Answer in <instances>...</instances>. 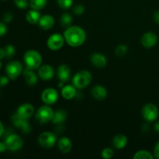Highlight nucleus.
<instances>
[{"instance_id":"obj_1","label":"nucleus","mask_w":159,"mask_h":159,"mask_svg":"<svg viewBox=\"0 0 159 159\" xmlns=\"http://www.w3.org/2000/svg\"><path fill=\"white\" fill-rule=\"evenodd\" d=\"M63 36L66 43L73 48L82 46L86 40V33L79 26H71L66 28Z\"/></svg>"},{"instance_id":"obj_2","label":"nucleus","mask_w":159,"mask_h":159,"mask_svg":"<svg viewBox=\"0 0 159 159\" xmlns=\"http://www.w3.org/2000/svg\"><path fill=\"white\" fill-rule=\"evenodd\" d=\"M25 65L26 68L32 70L38 69L42 64V56L35 50H29L23 56Z\"/></svg>"},{"instance_id":"obj_3","label":"nucleus","mask_w":159,"mask_h":159,"mask_svg":"<svg viewBox=\"0 0 159 159\" xmlns=\"http://www.w3.org/2000/svg\"><path fill=\"white\" fill-rule=\"evenodd\" d=\"M93 76L92 74L87 70H82L76 73L72 79L73 85L76 89H82L89 86L92 82Z\"/></svg>"},{"instance_id":"obj_4","label":"nucleus","mask_w":159,"mask_h":159,"mask_svg":"<svg viewBox=\"0 0 159 159\" xmlns=\"http://www.w3.org/2000/svg\"><path fill=\"white\" fill-rule=\"evenodd\" d=\"M54 111L50 105H43L39 107L35 114V118L40 124H44L52 120Z\"/></svg>"},{"instance_id":"obj_5","label":"nucleus","mask_w":159,"mask_h":159,"mask_svg":"<svg viewBox=\"0 0 159 159\" xmlns=\"http://www.w3.org/2000/svg\"><path fill=\"white\" fill-rule=\"evenodd\" d=\"M57 142V136L54 133L44 131L38 137V144L43 148H52Z\"/></svg>"},{"instance_id":"obj_6","label":"nucleus","mask_w":159,"mask_h":159,"mask_svg":"<svg viewBox=\"0 0 159 159\" xmlns=\"http://www.w3.org/2000/svg\"><path fill=\"white\" fill-rule=\"evenodd\" d=\"M23 65L19 61H12L9 62L6 67V75L11 80H15L23 73Z\"/></svg>"},{"instance_id":"obj_7","label":"nucleus","mask_w":159,"mask_h":159,"mask_svg":"<svg viewBox=\"0 0 159 159\" xmlns=\"http://www.w3.org/2000/svg\"><path fill=\"white\" fill-rule=\"evenodd\" d=\"M143 118L148 122H154L158 117V109L155 104L147 103L143 107L141 110Z\"/></svg>"},{"instance_id":"obj_8","label":"nucleus","mask_w":159,"mask_h":159,"mask_svg":"<svg viewBox=\"0 0 159 159\" xmlns=\"http://www.w3.org/2000/svg\"><path fill=\"white\" fill-rule=\"evenodd\" d=\"M65 41L64 36L58 33H56L48 37L47 40V46L51 51H58L64 46Z\"/></svg>"},{"instance_id":"obj_9","label":"nucleus","mask_w":159,"mask_h":159,"mask_svg":"<svg viewBox=\"0 0 159 159\" xmlns=\"http://www.w3.org/2000/svg\"><path fill=\"white\" fill-rule=\"evenodd\" d=\"M5 143L8 150L11 152H16L22 148L23 146V141L21 137L17 134H10L6 138Z\"/></svg>"},{"instance_id":"obj_10","label":"nucleus","mask_w":159,"mask_h":159,"mask_svg":"<svg viewBox=\"0 0 159 159\" xmlns=\"http://www.w3.org/2000/svg\"><path fill=\"white\" fill-rule=\"evenodd\" d=\"M58 99V93L53 88H48L41 93V100L47 105H53Z\"/></svg>"},{"instance_id":"obj_11","label":"nucleus","mask_w":159,"mask_h":159,"mask_svg":"<svg viewBox=\"0 0 159 159\" xmlns=\"http://www.w3.org/2000/svg\"><path fill=\"white\" fill-rule=\"evenodd\" d=\"M16 113L23 119L29 120L34 115V107L30 103H23L18 107Z\"/></svg>"},{"instance_id":"obj_12","label":"nucleus","mask_w":159,"mask_h":159,"mask_svg":"<svg viewBox=\"0 0 159 159\" xmlns=\"http://www.w3.org/2000/svg\"><path fill=\"white\" fill-rule=\"evenodd\" d=\"M12 121L14 126L17 128H20L23 133L28 134L31 131V127L28 123L27 120H24L20 117L16 113H15L12 116Z\"/></svg>"},{"instance_id":"obj_13","label":"nucleus","mask_w":159,"mask_h":159,"mask_svg":"<svg viewBox=\"0 0 159 159\" xmlns=\"http://www.w3.org/2000/svg\"><path fill=\"white\" fill-rule=\"evenodd\" d=\"M141 43L146 48H152L158 43V37L153 32H147L141 37Z\"/></svg>"},{"instance_id":"obj_14","label":"nucleus","mask_w":159,"mask_h":159,"mask_svg":"<svg viewBox=\"0 0 159 159\" xmlns=\"http://www.w3.org/2000/svg\"><path fill=\"white\" fill-rule=\"evenodd\" d=\"M38 76L43 81H49L54 76V69L51 65H40L38 68Z\"/></svg>"},{"instance_id":"obj_15","label":"nucleus","mask_w":159,"mask_h":159,"mask_svg":"<svg viewBox=\"0 0 159 159\" xmlns=\"http://www.w3.org/2000/svg\"><path fill=\"white\" fill-rule=\"evenodd\" d=\"M57 78L59 79L60 82H67L71 78V69L67 65L62 64L59 65L57 70Z\"/></svg>"},{"instance_id":"obj_16","label":"nucleus","mask_w":159,"mask_h":159,"mask_svg":"<svg viewBox=\"0 0 159 159\" xmlns=\"http://www.w3.org/2000/svg\"><path fill=\"white\" fill-rule=\"evenodd\" d=\"M23 76H24V79L26 81V84L30 86H34L37 83L38 81V77H37V74L34 72V70L30 69V68H25L23 71Z\"/></svg>"},{"instance_id":"obj_17","label":"nucleus","mask_w":159,"mask_h":159,"mask_svg":"<svg viewBox=\"0 0 159 159\" xmlns=\"http://www.w3.org/2000/svg\"><path fill=\"white\" fill-rule=\"evenodd\" d=\"M90 61L96 68H104L107 64V59L100 53H94L90 57Z\"/></svg>"},{"instance_id":"obj_18","label":"nucleus","mask_w":159,"mask_h":159,"mask_svg":"<svg viewBox=\"0 0 159 159\" xmlns=\"http://www.w3.org/2000/svg\"><path fill=\"white\" fill-rule=\"evenodd\" d=\"M92 96L96 100H103L107 96V90L104 86L101 85H96L92 89Z\"/></svg>"},{"instance_id":"obj_19","label":"nucleus","mask_w":159,"mask_h":159,"mask_svg":"<svg viewBox=\"0 0 159 159\" xmlns=\"http://www.w3.org/2000/svg\"><path fill=\"white\" fill-rule=\"evenodd\" d=\"M39 26L44 30H48L51 29L54 25V19L51 15L45 14L40 16V20L38 22Z\"/></svg>"},{"instance_id":"obj_20","label":"nucleus","mask_w":159,"mask_h":159,"mask_svg":"<svg viewBox=\"0 0 159 159\" xmlns=\"http://www.w3.org/2000/svg\"><path fill=\"white\" fill-rule=\"evenodd\" d=\"M57 147L59 151L63 154H68L72 149V143L71 140L67 137H62L59 139L57 143Z\"/></svg>"},{"instance_id":"obj_21","label":"nucleus","mask_w":159,"mask_h":159,"mask_svg":"<svg viewBox=\"0 0 159 159\" xmlns=\"http://www.w3.org/2000/svg\"><path fill=\"white\" fill-rule=\"evenodd\" d=\"M127 142H128L127 138L124 134H118L115 135L113 137V140H112L113 146L116 149H118V150L124 148L127 144Z\"/></svg>"},{"instance_id":"obj_22","label":"nucleus","mask_w":159,"mask_h":159,"mask_svg":"<svg viewBox=\"0 0 159 159\" xmlns=\"http://www.w3.org/2000/svg\"><path fill=\"white\" fill-rule=\"evenodd\" d=\"M61 96L65 99L71 100L76 96V88L74 85H65L61 89Z\"/></svg>"},{"instance_id":"obj_23","label":"nucleus","mask_w":159,"mask_h":159,"mask_svg":"<svg viewBox=\"0 0 159 159\" xmlns=\"http://www.w3.org/2000/svg\"><path fill=\"white\" fill-rule=\"evenodd\" d=\"M40 13L38 10L32 9L31 10L28 11L26 15V20L30 24H37L38 23L40 19Z\"/></svg>"},{"instance_id":"obj_24","label":"nucleus","mask_w":159,"mask_h":159,"mask_svg":"<svg viewBox=\"0 0 159 159\" xmlns=\"http://www.w3.org/2000/svg\"><path fill=\"white\" fill-rule=\"evenodd\" d=\"M67 118V113L63 110H57L54 112V116L52 118V123L54 124H63Z\"/></svg>"},{"instance_id":"obj_25","label":"nucleus","mask_w":159,"mask_h":159,"mask_svg":"<svg viewBox=\"0 0 159 159\" xmlns=\"http://www.w3.org/2000/svg\"><path fill=\"white\" fill-rule=\"evenodd\" d=\"M48 0H30V6L31 9L40 10L46 6Z\"/></svg>"},{"instance_id":"obj_26","label":"nucleus","mask_w":159,"mask_h":159,"mask_svg":"<svg viewBox=\"0 0 159 159\" xmlns=\"http://www.w3.org/2000/svg\"><path fill=\"white\" fill-rule=\"evenodd\" d=\"M60 23L63 27H69V26H71V23H72V16L68 12L63 13L60 18Z\"/></svg>"},{"instance_id":"obj_27","label":"nucleus","mask_w":159,"mask_h":159,"mask_svg":"<svg viewBox=\"0 0 159 159\" xmlns=\"http://www.w3.org/2000/svg\"><path fill=\"white\" fill-rule=\"evenodd\" d=\"M134 159H153L154 155L146 150H141L137 152L134 155Z\"/></svg>"},{"instance_id":"obj_28","label":"nucleus","mask_w":159,"mask_h":159,"mask_svg":"<svg viewBox=\"0 0 159 159\" xmlns=\"http://www.w3.org/2000/svg\"><path fill=\"white\" fill-rule=\"evenodd\" d=\"M127 47L124 44H120L119 46H117L115 49V54L116 55H117L118 57H123V56L126 55V54L127 53Z\"/></svg>"},{"instance_id":"obj_29","label":"nucleus","mask_w":159,"mask_h":159,"mask_svg":"<svg viewBox=\"0 0 159 159\" xmlns=\"http://www.w3.org/2000/svg\"><path fill=\"white\" fill-rule=\"evenodd\" d=\"M5 52H6V57L7 58H11L14 56L16 53V49L14 48L13 45L12 44H7L4 48Z\"/></svg>"},{"instance_id":"obj_30","label":"nucleus","mask_w":159,"mask_h":159,"mask_svg":"<svg viewBox=\"0 0 159 159\" xmlns=\"http://www.w3.org/2000/svg\"><path fill=\"white\" fill-rule=\"evenodd\" d=\"M57 5L63 9H68L72 6L73 0H57Z\"/></svg>"},{"instance_id":"obj_31","label":"nucleus","mask_w":159,"mask_h":159,"mask_svg":"<svg viewBox=\"0 0 159 159\" xmlns=\"http://www.w3.org/2000/svg\"><path fill=\"white\" fill-rule=\"evenodd\" d=\"M101 155H102V158L105 159H110L113 158V149H111L110 148H104L103 150L102 151Z\"/></svg>"},{"instance_id":"obj_32","label":"nucleus","mask_w":159,"mask_h":159,"mask_svg":"<svg viewBox=\"0 0 159 159\" xmlns=\"http://www.w3.org/2000/svg\"><path fill=\"white\" fill-rule=\"evenodd\" d=\"M14 3L17 8L21 9H26L30 5L27 0H14Z\"/></svg>"},{"instance_id":"obj_33","label":"nucleus","mask_w":159,"mask_h":159,"mask_svg":"<svg viewBox=\"0 0 159 159\" xmlns=\"http://www.w3.org/2000/svg\"><path fill=\"white\" fill-rule=\"evenodd\" d=\"M84 11H85V8H84V6H82V4L76 5V6L74 7V9H73V12H74V13L78 16H80L82 15V14H83Z\"/></svg>"},{"instance_id":"obj_34","label":"nucleus","mask_w":159,"mask_h":159,"mask_svg":"<svg viewBox=\"0 0 159 159\" xmlns=\"http://www.w3.org/2000/svg\"><path fill=\"white\" fill-rule=\"evenodd\" d=\"M12 18H13V16L11 12H7L3 15L2 16V21L4 22L5 23H9L12 20Z\"/></svg>"},{"instance_id":"obj_35","label":"nucleus","mask_w":159,"mask_h":159,"mask_svg":"<svg viewBox=\"0 0 159 159\" xmlns=\"http://www.w3.org/2000/svg\"><path fill=\"white\" fill-rule=\"evenodd\" d=\"M7 26L4 22H0V37H3L7 34Z\"/></svg>"},{"instance_id":"obj_36","label":"nucleus","mask_w":159,"mask_h":159,"mask_svg":"<svg viewBox=\"0 0 159 159\" xmlns=\"http://www.w3.org/2000/svg\"><path fill=\"white\" fill-rule=\"evenodd\" d=\"M9 82V78L7 75L0 76V87H4L7 85Z\"/></svg>"},{"instance_id":"obj_37","label":"nucleus","mask_w":159,"mask_h":159,"mask_svg":"<svg viewBox=\"0 0 159 159\" xmlns=\"http://www.w3.org/2000/svg\"><path fill=\"white\" fill-rule=\"evenodd\" d=\"M154 156L156 158L159 159V141L156 143L155 148H154Z\"/></svg>"},{"instance_id":"obj_38","label":"nucleus","mask_w":159,"mask_h":159,"mask_svg":"<svg viewBox=\"0 0 159 159\" xmlns=\"http://www.w3.org/2000/svg\"><path fill=\"white\" fill-rule=\"evenodd\" d=\"M153 19H154V20H155V23H158V24H159V10L156 11V12H155V13H154Z\"/></svg>"},{"instance_id":"obj_39","label":"nucleus","mask_w":159,"mask_h":159,"mask_svg":"<svg viewBox=\"0 0 159 159\" xmlns=\"http://www.w3.org/2000/svg\"><path fill=\"white\" fill-rule=\"evenodd\" d=\"M6 149H7V147H6V143L0 142V153H2V152H4Z\"/></svg>"},{"instance_id":"obj_40","label":"nucleus","mask_w":159,"mask_h":159,"mask_svg":"<svg viewBox=\"0 0 159 159\" xmlns=\"http://www.w3.org/2000/svg\"><path fill=\"white\" fill-rule=\"evenodd\" d=\"M6 57V52H5L4 48H0V60Z\"/></svg>"},{"instance_id":"obj_41","label":"nucleus","mask_w":159,"mask_h":159,"mask_svg":"<svg viewBox=\"0 0 159 159\" xmlns=\"http://www.w3.org/2000/svg\"><path fill=\"white\" fill-rule=\"evenodd\" d=\"M4 133V126H3L2 123L0 121V137Z\"/></svg>"},{"instance_id":"obj_42","label":"nucleus","mask_w":159,"mask_h":159,"mask_svg":"<svg viewBox=\"0 0 159 159\" xmlns=\"http://www.w3.org/2000/svg\"><path fill=\"white\" fill-rule=\"evenodd\" d=\"M155 127V130L159 133V122H157L156 124H155V127Z\"/></svg>"},{"instance_id":"obj_43","label":"nucleus","mask_w":159,"mask_h":159,"mask_svg":"<svg viewBox=\"0 0 159 159\" xmlns=\"http://www.w3.org/2000/svg\"><path fill=\"white\" fill-rule=\"evenodd\" d=\"M1 68H2V63H1V60H0V70H1Z\"/></svg>"},{"instance_id":"obj_44","label":"nucleus","mask_w":159,"mask_h":159,"mask_svg":"<svg viewBox=\"0 0 159 159\" xmlns=\"http://www.w3.org/2000/svg\"><path fill=\"white\" fill-rule=\"evenodd\" d=\"M2 1H6V0H2Z\"/></svg>"}]
</instances>
